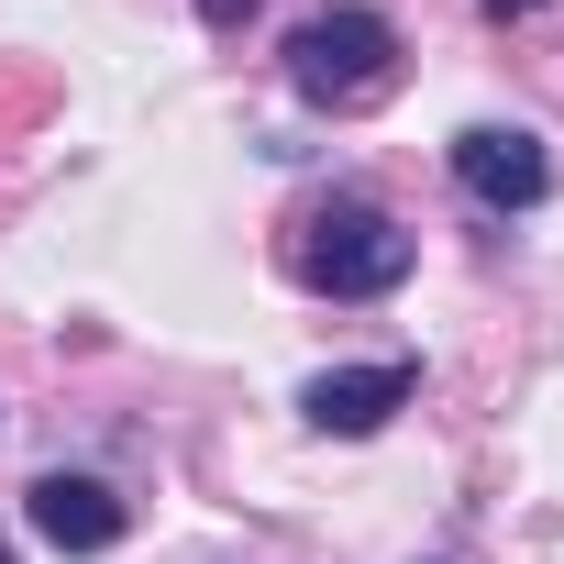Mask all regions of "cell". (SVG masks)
Segmentation results:
<instances>
[{
	"label": "cell",
	"instance_id": "8992f818",
	"mask_svg": "<svg viewBox=\"0 0 564 564\" xmlns=\"http://www.w3.org/2000/svg\"><path fill=\"white\" fill-rule=\"evenodd\" d=\"M243 12H254V0H199V23H221V34H232Z\"/></svg>",
	"mask_w": 564,
	"mask_h": 564
},
{
	"label": "cell",
	"instance_id": "3957f363",
	"mask_svg": "<svg viewBox=\"0 0 564 564\" xmlns=\"http://www.w3.org/2000/svg\"><path fill=\"white\" fill-rule=\"evenodd\" d=\"M454 177H465V199H487V210H531V199L553 188V155H542V133H520V122H476V133H454Z\"/></svg>",
	"mask_w": 564,
	"mask_h": 564
},
{
	"label": "cell",
	"instance_id": "ba28073f",
	"mask_svg": "<svg viewBox=\"0 0 564 564\" xmlns=\"http://www.w3.org/2000/svg\"><path fill=\"white\" fill-rule=\"evenodd\" d=\"M0 564H12V542H0Z\"/></svg>",
	"mask_w": 564,
	"mask_h": 564
},
{
	"label": "cell",
	"instance_id": "5b68a950",
	"mask_svg": "<svg viewBox=\"0 0 564 564\" xmlns=\"http://www.w3.org/2000/svg\"><path fill=\"white\" fill-rule=\"evenodd\" d=\"M23 520H34L56 553H111V542H122V498H111L100 476H34Z\"/></svg>",
	"mask_w": 564,
	"mask_h": 564
},
{
	"label": "cell",
	"instance_id": "6da1fadb",
	"mask_svg": "<svg viewBox=\"0 0 564 564\" xmlns=\"http://www.w3.org/2000/svg\"><path fill=\"white\" fill-rule=\"evenodd\" d=\"M289 276L322 289V300H388L399 276H410V232H399L377 199L333 188V199H311V210L289 221Z\"/></svg>",
	"mask_w": 564,
	"mask_h": 564
},
{
	"label": "cell",
	"instance_id": "7a4b0ae2",
	"mask_svg": "<svg viewBox=\"0 0 564 564\" xmlns=\"http://www.w3.org/2000/svg\"><path fill=\"white\" fill-rule=\"evenodd\" d=\"M289 89L311 111H366L399 89V23L377 12V0H333V12H311L289 34Z\"/></svg>",
	"mask_w": 564,
	"mask_h": 564
},
{
	"label": "cell",
	"instance_id": "277c9868",
	"mask_svg": "<svg viewBox=\"0 0 564 564\" xmlns=\"http://www.w3.org/2000/svg\"><path fill=\"white\" fill-rule=\"evenodd\" d=\"M410 366H344V377H311L300 388V421L311 432H333V443H366V432H388L399 410H410Z\"/></svg>",
	"mask_w": 564,
	"mask_h": 564
},
{
	"label": "cell",
	"instance_id": "52a82bcc",
	"mask_svg": "<svg viewBox=\"0 0 564 564\" xmlns=\"http://www.w3.org/2000/svg\"><path fill=\"white\" fill-rule=\"evenodd\" d=\"M487 12H498V23H520V12H542V0H487Z\"/></svg>",
	"mask_w": 564,
	"mask_h": 564
}]
</instances>
